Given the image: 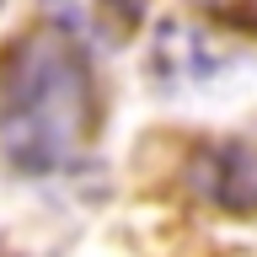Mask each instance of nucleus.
Instances as JSON below:
<instances>
[{
  "label": "nucleus",
  "mask_w": 257,
  "mask_h": 257,
  "mask_svg": "<svg viewBox=\"0 0 257 257\" xmlns=\"http://www.w3.org/2000/svg\"><path fill=\"white\" fill-rule=\"evenodd\" d=\"M91 123V80L64 38H22L0 64V150L22 172L75 156Z\"/></svg>",
  "instance_id": "f257e3e1"
},
{
  "label": "nucleus",
  "mask_w": 257,
  "mask_h": 257,
  "mask_svg": "<svg viewBox=\"0 0 257 257\" xmlns=\"http://www.w3.org/2000/svg\"><path fill=\"white\" fill-rule=\"evenodd\" d=\"M43 6L70 38L96 48H123L145 16V0H43Z\"/></svg>",
  "instance_id": "f03ea898"
}]
</instances>
